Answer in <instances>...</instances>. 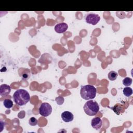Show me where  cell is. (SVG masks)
I'll list each match as a JSON object with an SVG mask.
<instances>
[{"mask_svg":"<svg viewBox=\"0 0 133 133\" xmlns=\"http://www.w3.org/2000/svg\"><path fill=\"white\" fill-rule=\"evenodd\" d=\"M112 109L117 115H119L124 111V108L123 106L120 103H117L114 105V106L112 108Z\"/></svg>","mask_w":133,"mask_h":133,"instance_id":"obj_10","label":"cell"},{"mask_svg":"<svg viewBox=\"0 0 133 133\" xmlns=\"http://www.w3.org/2000/svg\"><path fill=\"white\" fill-rule=\"evenodd\" d=\"M4 125H5V122L1 121V130H0V132H1L2 131V130H3V128H4V126H3Z\"/></svg>","mask_w":133,"mask_h":133,"instance_id":"obj_18","label":"cell"},{"mask_svg":"<svg viewBox=\"0 0 133 133\" xmlns=\"http://www.w3.org/2000/svg\"><path fill=\"white\" fill-rule=\"evenodd\" d=\"M123 92L126 97H130L132 94V89L131 88L127 86L123 89Z\"/></svg>","mask_w":133,"mask_h":133,"instance_id":"obj_12","label":"cell"},{"mask_svg":"<svg viewBox=\"0 0 133 133\" xmlns=\"http://www.w3.org/2000/svg\"><path fill=\"white\" fill-rule=\"evenodd\" d=\"M30 70L28 69H25L21 74L22 78L24 79H28L30 77Z\"/></svg>","mask_w":133,"mask_h":133,"instance_id":"obj_11","label":"cell"},{"mask_svg":"<svg viewBox=\"0 0 133 133\" xmlns=\"http://www.w3.org/2000/svg\"><path fill=\"white\" fill-rule=\"evenodd\" d=\"M52 112V107L47 102L42 103L39 108V113L44 117L49 116Z\"/></svg>","mask_w":133,"mask_h":133,"instance_id":"obj_4","label":"cell"},{"mask_svg":"<svg viewBox=\"0 0 133 133\" xmlns=\"http://www.w3.org/2000/svg\"><path fill=\"white\" fill-rule=\"evenodd\" d=\"M132 82V80L131 78L129 77H126L124 78V79L123 80V84L125 86H129L131 85Z\"/></svg>","mask_w":133,"mask_h":133,"instance_id":"obj_15","label":"cell"},{"mask_svg":"<svg viewBox=\"0 0 133 133\" xmlns=\"http://www.w3.org/2000/svg\"><path fill=\"white\" fill-rule=\"evenodd\" d=\"M80 94L81 97L85 100L93 99L96 96L97 89L93 85L89 84L82 86Z\"/></svg>","mask_w":133,"mask_h":133,"instance_id":"obj_2","label":"cell"},{"mask_svg":"<svg viewBox=\"0 0 133 133\" xmlns=\"http://www.w3.org/2000/svg\"><path fill=\"white\" fill-rule=\"evenodd\" d=\"M13 99L16 104L19 106H22L29 101L30 96L26 90L23 89H18L13 95Z\"/></svg>","mask_w":133,"mask_h":133,"instance_id":"obj_1","label":"cell"},{"mask_svg":"<svg viewBox=\"0 0 133 133\" xmlns=\"http://www.w3.org/2000/svg\"><path fill=\"white\" fill-rule=\"evenodd\" d=\"M85 21L91 25H96L98 23L100 20V17L98 15L94 13L87 14L85 17Z\"/></svg>","mask_w":133,"mask_h":133,"instance_id":"obj_5","label":"cell"},{"mask_svg":"<svg viewBox=\"0 0 133 133\" xmlns=\"http://www.w3.org/2000/svg\"><path fill=\"white\" fill-rule=\"evenodd\" d=\"M3 104H4V107L5 108H6L7 109L11 108L14 105L12 101L10 99H6L4 100Z\"/></svg>","mask_w":133,"mask_h":133,"instance_id":"obj_14","label":"cell"},{"mask_svg":"<svg viewBox=\"0 0 133 133\" xmlns=\"http://www.w3.org/2000/svg\"><path fill=\"white\" fill-rule=\"evenodd\" d=\"M84 110L85 113L89 116L96 115L99 110V105L94 100H89L86 102L84 105Z\"/></svg>","mask_w":133,"mask_h":133,"instance_id":"obj_3","label":"cell"},{"mask_svg":"<svg viewBox=\"0 0 133 133\" xmlns=\"http://www.w3.org/2000/svg\"><path fill=\"white\" fill-rule=\"evenodd\" d=\"M118 76V74L117 72L114 71H110L108 75V77L110 81H114L117 78V77Z\"/></svg>","mask_w":133,"mask_h":133,"instance_id":"obj_13","label":"cell"},{"mask_svg":"<svg viewBox=\"0 0 133 133\" xmlns=\"http://www.w3.org/2000/svg\"><path fill=\"white\" fill-rule=\"evenodd\" d=\"M102 121L101 119L99 117H96L93 118L91 121V126L95 129L98 130L101 128L102 126Z\"/></svg>","mask_w":133,"mask_h":133,"instance_id":"obj_8","label":"cell"},{"mask_svg":"<svg viewBox=\"0 0 133 133\" xmlns=\"http://www.w3.org/2000/svg\"><path fill=\"white\" fill-rule=\"evenodd\" d=\"M29 123L31 126H35L38 123V121L37 119L34 117H31L29 120Z\"/></svg>","mask_w":133,"mask_h":133,"instance_id":"obj_16","label":"cell"},{"mask_svg":"<svg viewBox=\"0 0 133 133\" xmlns=\"http://www.w3.org/2000/svg\"><path fill=\"white\" fill-rule=\"evenodd\" d=\"M11 91V87L7 84H2L0 86V95L2 97L8 96Z\"/></svg>","mask_w":133,"mask_h":133,"instance_id":"obj_7","label":"cell"},{"mask_svg":"<svg viewBox=\"0 0 133 133\" xmlns=\"http://www.w3.org/2000/svg\"><path fill=\"white\" fill-rule=\"evenodd\" d=\"M61 118L64 122H70L73 120L74 115L69 111H64L61 114Z\"/></svg>","mask_w":133,"mask_h":133,"instance_id":"obj_9","label":"cell"},{"mask_svg":"<svg viewBox=\"0 0 133 133\" xmlns=\"http://www.w3.org/2000/svg\"><path fill=\"white\" fill-rule=\"evenodd\" d=\"M55 100L58 105H61L63 103L64 99L63 97H62L61 96H59V97L56 98Z\"/></svg>","mask_w":133,"mask_h":133,"instance_id":"obj_17","label":"cell"},{"mask_svg":"<svg viewBox=\"0 0 133 133\" xmlns=\"http://www.w3.org/2000/svg\"><path fill=\"white\" fill-rule=\"evenodd\" d=\"M68 28V25L64 22L57 24L55 26V31L58 33H63L65 32Z\"/></svg>","mask_w":133,"mask_h":133,"instance_id":"obj_6","label":"cell"}]
</instances>
